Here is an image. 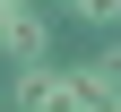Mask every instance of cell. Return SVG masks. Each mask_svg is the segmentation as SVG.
Wrapping results in <instances>:
<instances>
[{
	"mask_svg": "<svg viewBox=\"0 0 121 112\" xmlns=\"http://www.w3.org/2000/svg\"><path fill=\"white\" fill-rule=\"evenodd\" d=\"M9 112H78V86H69V69H43V60H17V86H9Z\"/></svg>",
	"mask_w": 121,
	"mask_h": 112,
	"instance_id": "cell-1",
	"label": "cell"
},
{
	"mask_svg": "<svg viewBox=\"0 0 121 112\" xmlns=\"http://www.w3.org/2000/svg\"><path fill=\"white\" fill-rule=\"evenodd\" d=\"M0 52H9V60H43V52H52V17L17 9V17H9V43H0Z\"/></svg>",
	"mask_w": 121,
	"mask_h": 112,
	"instance_id": "cell-2",
	"label": "cell"
},
{
	"mask_svg": "<svg viewBox=\"0 0 121 112\" xmlns=\"http://www.w3.org/2000/svg\"><path fill=\"white\" fill-rule=\"evenodd\" d=\"M86 78H95V86H104V104H112V95H121V43H112V52H104V60H95Z\"/></svg>",
	"mask_w": 121,
	"mask_h": 112,
	"instance_id": "cell-3",
	"label": "cell"
},
{
	"mask_svg": "<svg viewBox=\"0 0 121 112\" xmlns=\"http://www.w3.org/2000/svg\"><path fill=\"white\" fill-rule=\"evenodd\" d=\"M9 17H17V0H0V43H9Z\"/></svg>",
	"mask_w": 121,
	"mask_h": 112,
	"instance_id": "cell-4",
	"label": "cell"
},
{
	"mask_svg": "<svg viewBox=\"0 0 121 112\" xmlns=\"http://www.w3.org/2000/svg\"><path fill=\"white\" fill-rule=\"evenodd\" d=\"M104 112H121V95H112V104H104Z\"/></svg>",
	"mask_w": 121,
	"mask_h": 112,
	"instance_id": "cell-5",
	"label": "cell"
}]
</instances>
